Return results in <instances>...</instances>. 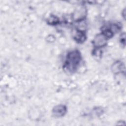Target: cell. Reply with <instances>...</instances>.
I'll list each match as a JSON object with an SVG mask.
<instances>
[{
	"mask_svg": "<svg viewBox=\"0 0 126 126\" xmlns=\"http://www.w3.org/2000/svg\"><path fill=\"white\" fill-rule=\"evenodd\" d=\"M81 58L79 51L74 50L69 52L66 55L63 68L70 73L74 72L80 64Z\"/></svg>",
	"mask_w": 126,
	"mask_h": 126,
	"instance_id": "cell-1",
	"label": "cell"
},
{
	"mask_svg": "<svg viewBox=\"0 0 126 126\" xmlns=\"http://www.w3.org/2000/svg\"><path fill=\"white\" fill-rule=\"evenodd\" d=\"M108 39V38L101 32L95 36L93 41V44L95 48L99 49L106 45Z\"/></svg>",
	"mask_w": 126,
	"mask_h": 126,
	"instance_id": "cell-2",
	"label": "cell"
},
{
	"mask_svg": "<svg viewBox=\"0 0 126 126\" xmlns=\"http://www.w3.org/2000/svg\"><path fill=\"white\" fill-rule=\"evenodd\" d=\"M87 15V9L83 6H80L75 9L72 17L75 21L79 22L83 20Z\"/></svg>",
	"mask_w": 126,
	"mask_h": 126,
	"instance_id": "cell-3",
	"label": "cell"
},
{
	"mask_svg": "<svg viewBox=\"0 0 126 126\" xmlns=\"http://www.w3.org/2000/svg\"><path fill=\"white\" fill-rule=\"evenodd\" d=\"M67 112V107L63 104H59L53 107L52 113L53 115L56 118L63 117Z\"/></svg>",
	"mask_w": 126,
	"mask_h": 126,
	"instance_id": "cell-4",
	"label": "cell"
},
{
	"mask_svg": "<svg viewBox=\"0 0 126 126\" xmlns=\"http://www.w3.org/2000/svg\"><path fill=\"white\" fill-rule=\"evenodd\" d=\"M112 72L114 74H119L125 71V65L121 61H116L113 63L111 67Z\"/></svg>",
	"mask_w": 126,
	"mask_h": 126,
	"instance_id": "cell-5",
	"label": "cell"
},
{
	"mask_svg": "<svg viewBox=\"0 0 126 126\" xmlns=\"http://www.w3.org/2000/svg\"><path fill=\"white\" fill-rule=\"evenodd\" d=\"M73 36L74 40L79 43H83L87 38L86 32L79 29H76L75 31Z\"/></svg>",
	"mask_w": 126,
	"mask_h": 126,
	"instance_id": "cell-6",
	"label": "cell"
},
{
	"mask_svg": "<svg viewBox=\"0 0 126 126\" xmlns=\"http://www.w3.org/2000/svg\"><path fill=\"white\" fill-rule=\"evenodd\" d=\"M47 23L51 25H56L59 23V19L56 16L51 15L48 18Z\"/></svg>",
	"mask_w": 126,
	"mask_h": 126,
	"instance_id": "cell-7",
	"label": "cell"
}]
</instances>
